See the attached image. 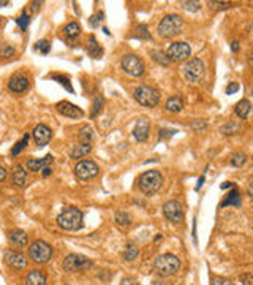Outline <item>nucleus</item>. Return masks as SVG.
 Masks as SVG:
<instances>
[{
  "label": "nucleus",
  "instance_id": "nucleus-25",
  "mask_svg": "<svg viewBox=\"0 0 253 285\" xmlns=\"http://www.w3.org/2000/svg\"><path fill=\"white\" fill-rule=\"evenodd\" d=\"M90 150H92L90 144H78V146H74L72 149V152H70V157H72V159H74V160L76 159H82V157L89 155Z\"/></svg>",
  "mask_w": 253,
  "mask_h": 285
},
{
  "label": "nucleus",
  "instance_id": "nucleus-32",
  "mask_svg": "<svg viewBox=\"0 0 253 285\" xmlns=\"http://www.w3.org/2000/svg\"><path fill=\"white\" fill-rule=\"evenodd\" d=\"M116 224L119 226H128L132 224V217L127 212H117L116 214Z\"/></svg>",
  "mask_w": 253,
  "mask_h": 285
},
{
  "label": "nucleus",
  "instance_id": "nucleus-33",
  "mask_svg": "<svg viewBox=\"0 0 253 285\" xmlns=\"http://www.w3.org/2000/svg\"><path fill=\"white\" fill-rule=\"evenodd\" d=\"M150 56H152V59H154L155 62H158V63H162V65H169V59L166 57V54H164V52H162V51H152Z\"/></svg>",
  "mask_w": 253,
  "mask_h": 285
},
{
  "label": "nucleus",
  "instance_id": "nucleus-17",
  "mask_svg": "<svg viewBox=\"0 0 253 285\" xmlns=\"http://www.w3.org/2000/svg\"><path fill=\"white\" fill-rule=\"evenodd\" d=\"M49 164H52V155H46L45 159H29L26 168L32 173H40V171H43L45 168H48Z\"/></svg>",
  "mask_w": 253,
  "mask_h": 285
},
{
  "label": "nucleus",
  "instance_id": "nucleus-55",
  "mask_svg": "<svg viewBox=\"0 0 253 285\" xmlns=\"http://www.w3.org/2000/svg\"><path fill=\"white\" fill-rule=\"evenodd\" d=\"M0 26H2V21H0Z\"/></svg>",
  "mask_w": 253,
  "mask_h": 285
},
{
  "label": "nucleus",
  "instance_id": "nucleus-22",
  "mask_svg": "<svg viewBox=\"0 0 253 285\" xmlns=\"http://www.w3.org/2000/svg\"><path fill=\"white\" fill-rule=\"evenodd\" d=\"M240 205H242V200H240V194H239L238 189H233L228 194L226 198L222 201V206H236V208H239Z\"/></svg>",
  "mask_w": 253,
  "mask_h": 285
},
{
  "label": "nucleus",
  "instance_id": "nucleus-31",
  "mask_svg": "<svg viewBox=\"0 0 253 285\" xmlns=\"http://www.w3.org/2000/svg\"><path fill=\"white\" fill-rule=\"evenodd\" d=\"M29 138H30V136H29L27 133H26V135L22 136V138L19 139V141L16 143V146H15L13 149H11V155H17V154H21V150L27 146V143H29Z\"/></svg>",
  "mask_w": 253,
  "mask_h": 285
},
{
  "label": "nucleus",
  "instance_id": "nucleus-12",
  "mask_svg": "<svg viewBox=\"0 0 253 285\" xmlns=\"http://www.w3.org/2000/svg\"><path fill=\"white\" fill-rule=\"evenodd\" d=\"M163 214L169 222L173 224H180L184 220V209H182V205L179 201L171 200L168 203H164L163 206Z\"/></svg>",
  "mask_w": 253,
  "mask_h": 285
},
{
  "label": "nucleus",
  "instance_id": "nucleus-34",
  "mask_svg": "<svg viewBox=\"0 0 253 285\" xmlns=\"http://www.w3.org/2000/svg\"><path fill=\"white\" fill-rule=\"evenodd\" d=\"M103 97L102 95H97L95 97V100H93V109L90 111V118H97V114L102 111V108H103Z\"/></svg>",
  "mask_w": 253,
  "mask_h": 285
},
{
  "label": "nucleus",
  "instance_id": "nucleus-54",
  "mask_svg": "<svg viewBox=\"0 0 253 285\" xmlns=\"http://www.w3.org/2000/svg\"><path fill=\"white\" fill-rule=\"evenodd\" d=\"M150 285H169V284H166V282H162V281H155V282H152Z\"/></svg>",
  "mask_w": 253,
  "mask_h": 285
},
{
  "label": "nucleus",
  "instance_id": "nucleus-16",
  "mask_svg": "<svg viewBox=\"0 0 253 285\" xmlns=\"http://www.w3.org/2000/svg\"><path fill=\"white\" fill-rule=\"evenodd\" d=\"M33 139H35V143H37V146H46L49 141H51V138H52V132L48 125H45V124H40L37 125L33 129Z\"/></svg>",
  "mask_w": 253,
  "mask_h": 285
},
{
  "label": "nucleus",
  "instance_id": "nucleus-24",
  "mask_svg": "<svg viewBox=\"0 0 253 285\" xmlns=\"http://www.w3.org/2000/svg\"><path fill=\"white\" fill-rule=\"evenodd\" d=\"M87 52H89V56L93 57V59H100L103 56V48L97 43L95 37H90L89 43H87Z\"/></svg>",
  "mask_w": 253,
  "mask_h": 285
},
{
  "label": "nucleus",
  "instance_id": "nucleus-36",
  "mask_svg": "<svg viewBox=\"0 0 253 285\" xmlns=\"http://www.w3.org/2000/svg\"><path fill=\"white\" fill-rule=\"evenodd\" d=\"M35 51L41 52V54H49L51 51V43L48 40H40V42L35 45Z\"/></svg>",
  "mask_w": 253,
  "mask_h": 285
},
{
  "label": "nucleus",
  "instance_id": "nucleus-4",
  "mask_svg": "<svg viewBox=\"0 0 253 285\" xmlns=\"http://www.w3.org/2000/svg\"><path fill=\"white\" fill-rule=\"evenodd\" d=\"M163 185V176L158 171H146L138 179V187L146 195L157 194Z\"/></svg>",
  "mask_w": 253,
  "mask_h": 285
},
{
  "label": "nucleus",
  "instance_id": "nucleus-52",
  "mask_svg": "<svg viewBox=\"0 0 253 285\" xmlns=\"http://www.w3.org/2000/svg\"><path fill=\"white\" fill-rule=\"evenodd\" d=\"M233 182H225V184H222V189H228V187H233Z\"/></svg>",
  "mask_w": 253,
  "mask_h": 285
},
{
  "label": "nucleus",
  "instance_id": "nucleus-26",
  "mask_svg": "<svg viewBox=\"0 0 253 285\" xmlns=\"http://www.w3.org/2000/svg\"><path fill=\"white\" fill-rule=\"evenodd\" d=\"M184 108V100L180 97H171L166 102V109L169 113H179Z\"/></svg>",
  "mask_w": 253,
  "mask_h": 285
},
{
  "label": "nucleus",
  "instance_id": "nucleus-48",
  "mask_svg": "<svg viewBox=\"0 0 253 285\" xmlns=\"http://www.w3.org/2000/svg\"><path fill=\"white\" fill-rule=\"evenodd\" d=\"M5 178H7V170H5L3 165H0V182H3Z\"/></svg>",
  "mask_w": 253,
  "mask_h": 285
},
{
  "label": "nucleus",
  "instance_id": "nucleus-37",
  "mask_svg": "<svg viewBox=\"0 0 253 285\" xmlns=\"http://www.w3.org/2000/svg\"><path fill=\"white\" fill-rule=\"evenodd\" d=\"M48 78H52V79L59 81V83H60L62 86H65V89H67L68 92H73V87H72V84H70L68 78H65V76H59V75H49Z\"/></svg>",
  "mask_w": 253,
  "mask_h": 285
},
{
  "label": "nucleus",
  "instance_id": "nucleus-11",
  "mask_svg": "<svg viewBox=\"0 0 253 285\" xmlns=\"http://www.w3.org/2000/svg\"><path fill=\"white\" fill-rule=\"evenodd\" d=\"M100 168L95 162L92 160H82L78 165L74 166V174L76 178L82 179V181H89V179H93L95 176H98Z\"/></svg>",
  "mask_w": 253,
  "mask_h": 285
},
{
  "label": "nucleus",
  "instance_id": "nucleus-42",
  "mask_svg": "<svg viewBox=\"0 0 253 285\" xmlns=\"http://www.w3.org/2000/svg\"><path fill=\"white\" fill-rule=\"evenodd\" d=\"M102 19H103V13H97V15H93L92 17H90V26L92 27H97L100 22H102Z\"/></svg>",
  "mask_w": 253,
  "mask_h": 285
},
{
  "label": "nucleus",
  "instance_id": "nucleus-47",
  "mask_svg": "<svg viewBox=\"0 0 253 285\" xmlns=\"http://www.w3.org/2000/svg\"><path fill=\"white\" fill-rule=\"evenodd\" d=\"M120 285H139L134 279H132V277H127V279H123L122 281V284Z\"/></svg>",
  "mask_w": 253,
  "mask_h": 285
},
{
  "label": "nucleus",
  "instance_id": "nucleus-8",
  "mask_svg": "<svg viewBox=\"0 0 253 285\" xmlns=\"http://www.w3.org/2000/svg\"><path fill=\"white\" fill-rule=\"evenodd\" d=\"M92 265H93L92 260L81 254H70L68 257L63 260V270L68 272L87 270V268H90Z\"/></svg>",
  "mask_w": 253,
  "mask_h": 285
},
{
  "label": "nucleus",
  "instance_id": "nucleus-3",
  "mask_svg": "<svg viewBox=\"0 0 253 285\" xmlns=\"http://www.w3.org/2000/svg\"><path fill=\"white\" fill-rule=\"evenodd\" d=\"M184 27V19L179 15H168L158 24V35L163 38H173L179 35Z\"/></svg>",
  "mask_w": 253,
  "mask_h": 285
},
{
  "label": "nucleus",
  "instance_id": "nucleus-39",
  "mask_svg": "<svg viewBox=\"0 0 253 285\" xmlns=\"http://www.w3.org/2000/svg\"><path fill=\"white\" fill-rule=\"evenodd\" d=\"M180 5L187 11H198L199 8H201V3L199 2H180Z\"/></svg>",
  "mask_w": 253,
  "mask_h": 285
},
{
  "label": "nucleus",
  "instance_id": "nucleus-18",
  "mask_svg": "<svg viewBox=\"0 0 253 285\" xmlns=\"http://www.w3.org/2000/svg\"><path fill=\"white\" fill-rule=\"evenodd\" d=\"M149 130H150V124L147 119H139L134 125L133 130V136L136 141H146L147 136H149Z\"/></svg>",
  "mask_w": 253,
  "mask_h": 285
},
{
  "label": "nucleus",
  "instance_id": "nucleus-43",
  "mask_svg": "<svg viewBox=\"0 0 253 285\" xmlns=\"http://www.w3.org/2000/svg\"><path fill=\"white\" fill-rule=\"evenodd\" d=\"M240 281H242L244 285H253V276L250 272H245L244 276H240Z\"/></svg>",
  "mask_w": 253,
  "mask_h": 285
},
{
  "label": "nucleus",
  "instance_id": "nucleus-9",
  "mask_svg": "<svg viewBox=\"0 0 253 285\" xmlns=\"http://www.w3.org/2000/svg\"><path fill=\"white\" fill-rule=\"evenodd\" d=\"M192 56V48L190 45H187L185 42H176L168 48L166 57L169 59V62H184L188 57Z\"/></svg>",
  "mask_w": 253,
  "mask_h": 285
},
{
  "label": "nucleus",
  "instance_id": "nucleus-46",
  "mask_svg": "<svg viewBox=\"0 0 253 285\" xmlns=\"http://www.w3.org/2000/svg\"><path fill=\"white\" fill-rule=\"evenodd\" d=\"M210 5H214V7H217V8H229V5L231 3H228V2H210Z\"/></svg>",
  "mask_w": 253,
  "mask_h": 285
},
{
  "label": "nucleus",
  "instance_id": "nucleus-29",
  "mask_svg": "<svg viewBox=\"0 0 253 285\" xmlns=\"http://www.w3.org/2000/svg\"><path fill=\"white\" fill-rule=\"evenodd\" d=\"M16 54V51L13 46H10L8 43H0V59H10Z\"/></svg>",
  "mask_w": 253,
  "mask_h": 285
},
{
  "label": "nucleus",
  "instance_id": "nucleus-23",
  "mask_svg": "<svg viewBox=\"0 0 253 285\" xmlns=\"http://www.w3.org/2000/svg\"><path fill=\"white\" fill-rule=\"evenodd\" d=\"M250 109H252V103L249 100H240L236 105V108H234V113H236L238 118L247 119L249 118V114H250Z\"/></svg>",
  "mask_w": 253,
  "mask_h": 285
},
{
  "label": "nucleus",
  "instance_id": "nucleus-14",
  "mask_svg": "<svg viewBox=\"0 0 253 285\" xmlns=\"http://www.w3.org/2000/svg\"><path fill=\"white\" fill-rule=\"evenodd\" d=\"M29 86H30L29 78L24 76V75H21V73H16L10 78L8 89L11 92H15V94H22V92H26L29 89Z\"/></svg>",
  "mask_w": 253,
  "mask_h": 285
},
{
  "label": "nucleus",
  "instance_id": "nucleus-38",
  "mask_svg": "<svg viewBox=\"0 0 253 285\" xmlns=\"http://www.w3.org/2000/svg\"><path fill=\"white\" fill-rule=\"evenodd\" d=\"M238 132H239V125L231 124V122H229L228 125L222 127V133H225V135H236Z\"/></svg>",
  "mask_w": 253,
  "mask_h": 285
},
{
  "label": "nucleus",
  "instance_id": "nucleus-45",
  "mask_svg": "<svg viewBox=\"0 0 253 285\" xmlns=\"http://www.w3.org/2000/svg\"><path fill=\"white\" fill-rule=\"evenodd\" d=\"M138 32H139V35H141L143 38H147V40L150 38V35L147 33V27H146V26H139V27H138Z\"/></svg>",
  "mask_w": 253,
  "mask_h": 285
},
{
  "label": "nucleus",
  "instance_id": "nucleus-2",
  "mask_svg": "<svg viewBox=\"0 0 253 285\" xmlns=\"http://www.w3.org/2000/svg\"><path fill=\"white\" fill-rule=\"evenodd\" d=\"M57 225L63 230L74 231L82 226V212L76 208H67L59 214Z\"/></svg>",
  "mask_w": 253,
  "mask_h": 285
},
{
  "label": "nucleus",
  "instance_id": "nucleus-51",
  "mask_svg": "<svg viewBox=\"0 0 253 285\" xmlns=\"http://www.w3.org/2000/svg\"><path fill=\"white\" fill-rule=\"evenodd\" d=\"M203 182H204V176H201V178H199V181H198V185H196V190H199V189H201Z\"/></svg>",
  "mask_w": 253,
  "mask_h": 285
},
{
  "label": "nucleus",
  "instance_id": "nucleus-21",
  "mask_svg": "<svg viewBox=\"0 0 253 285\" xmlns=\"http://www.w3.org/2000/svg\"><path fill=\"white\" fill-rule=\"evenodd\" d=\"M26 285H46V276L41 271H30L26 277Z\"/></svg>",
  "mask_w": 253,
  "mask_h": 285
},
{
  "label": "nucleus",
  "instance_id": "nucleus-35",
  "mask_svg": "<svg viewBox=\"0 0 253 285\" xmlns=\"http://www.w3.org/2000/svg\"><path fill=\"white\" fill-rule=\"evenodd\" d=\"M245 162H247V155L244 152H236L233 155V159H231V165L239 168V166H244Z\"/></svg>",
  "mask_w": 253,
  "mask_h": 285
},
{
  "label": "nucleus",
  "instance_id": "nucleus-30",
  "mask_svg": "<svg viewBox=\"0 0 253 285\" xmlns=\"http://www.w3.org/2000/svg\"><path fill=\"white\" fill-rule=\"evenodd\" d=\"M138 254H139V249L134 246V244H128L125 252H123V258H125L127 261H132L138 257Z\"/></svg>",
  "mask_w": 253,
  "mask_h": 285
},
{
  "label": "nucleus",
  "instance_id": "nucleus-27",
  "mask_svg": "<svg viewBox=\"0 0 253 285\" xmlns=\"http://www.w3.org/2000/svg\"><path fill=\"white\" fill-rule=\"evenodd\" d=\"M81 33V26L78 22H70L65 27H63V35L67 38H76Z\"/></svg>",
  "mask_w": 253,
  "mask_h": 285
},
{
  "label": "nucleus",
  "instance_id": "nucleus-40",
  "mask_svg": "<svg viewBox=\"0 0 253 285\" xmlns=\"http://www.w3.org/2000/svg\"><path fill=\"white\" fill-rule=\"evenodd\" d=\"M17 24H19V27L22 29V30H26V29L29 27V24H30V16L24 13L21 17H17Z\"/></svg>",
  "mask_w": 253,
  "mask_h": 285
},
{
  "label": "nucleus",
  "instance_id": "nucleus-6",
  "mask_svg": "<svg viewBox=\"0 0 253 285\" xmlns=\"http://www.w3.org/2000/svg\"><path fill=\"white\" fill-rule=\"evenodd\" d=\"M134 98L139 105L147 108H154L160 102V92H158L155 87L150 86H139L134 89Z\"/></svg>",
  "mask_w": 253,
  "mask_h": 285
},
{
  "label": "nucleus",
  "instance_id": "nucleus-53",
  "mask_svg": "<svg viewBox=\"0 0 253 285\" xmlns=\"http://www.w3.org/2000/svg\"><path fill=\"white\" fill-rule=\"evenodd\" d=\"M8 3H10L8 0H0V8H2V7H7Z\"/></svg>",
  "mask_w": 253,
  "mask_h": 285
},
{
  "label": "nucleus",
  "instance_id": "nucleus-20",
  "mask_svg": "<svg viewBox=\"0 0 253 285\" xmlns=\"http://www.w3.org/2000/svg\"><path fill=\"white\" fill-rule=\"evenodd\" d=\"M11 182H13L15 185H17V187H22V185L27 182V173L21 165L15 166L13 176H11Z\"/></svg>",
  "mask_w": 253,
  "mask_h": 285
},
{
  "label": "nucleus",
  "instance_id": "nucleus-44",
  "mask_svg": "<svg viewBox=\"0 0 253 285\" xmlns=\"http://www.w3.org/2000/svg\"><path fill=\"white\" fill-rule=\"evenodd\" d=\"M238 90H239V84L238 83H231L226 87V94L228 95H231V94H234V92H238Z\"/></svg>",
  "mask_w": 253,
  "mask_h": 285
},
{
  "label": "nucleus",
  "instance_id": "nucleus-13",
  "mask_svg": "<svg viewBox=\"0 0 253 285\" xmlns=\"http://www.w3.org/2000/svg\"><path fill=\"white\" fill-rule=\"evenodd\" d=\"M5 261L13 271H21L27 266V258L24 254L16 251H7L5 252Z\"/></svg>",
  "mask_w": 253,
  "mask_h": 285
},
{
  "label": "nucleus",
  "instance_id": "nucleus-28",
  "mask_svg": "<svg viewBox=\"0 0 253 285\" xmlns=\"http://www.w3.org/2000/svg\"><path fill=\"white\" fill-rule=\"evenodd\" d=\"M92 136H93V130L90 129L89 125H84V127H82V129L79 130L78 139L81 141V144H90Z\"/></svg>",
  "mask_w": 253,
  "mask_h": 285
},
{
  "label": "nucleus",
  "instance_id": "nucleus-15",
  "mask_svg": "<svg viewBox=\"0 0 253 285\" xmlns=\"http://www.w3.org/2000/svg\"><path fill=\"white\" fill-rule=\"evenodd\" d=\"M56 108L62 116H67V118H72V119H81L82 116H84V113H82V109L79 106H76V105L70 102H59Z\"/></svg>",
  "mask_w": 253,
  "mask_h": 285
},
{
  "label": "nucleus",
  "instance_id": "nucleus-50",
  "mask_svg": "<svg viewBox=\"0 0 253 285\" xmlns=\"http://www.w3.org/2000/svg\"><path fill=\"white\" fill-rule=\"evenodd\" d=\"M41 173H43V174H45V176H49V174L52 173V170H51V166H48V168H45V170H43V171H41Z\"/></svg>",
  "mask_w": 253,
  "mask_h": 285
},
{
  "label": "nucleus",
  "instance_id": "nucleus-7",
  "mask_svg": "<svg viewBox=\"0 0 253 285\" xmlns=\"http://www.w3.org/2000/svg\"><path fill=\"white\" fill-rule=\"evenodd\" d=\"M122 68H123V72L132 75V76H134V78L143 76L146 72L144 60L134 54H128V56L122 57Z\"/></svg>",
  "mask_w": 253,
  "mask_h": 285
},
{
  "label": "nucleus",
  "instance_id": "nucleus-41",
  "mask_svg": "<svg viewBox=\"0 0 253 285\" xmlns=\"http://www.w3.org/2000/svg\"><path fill=\"white\" fill-rule=\"evenodd\" d=\"M212 285H234L233 281H229L226 277H220V276H215L212 277Z\"/></svg>",
  "mask_w": 253,
  "mask_h": 285
},
{
  "label": "nucleus",
  "instance_id": "nucleus-19",
  "mask_svg": "<svg viewBox=\"0 0 253 285\" xmlns=\"http://www.w3.org/2000/svg\"><path fill=\"white\" fill-rule=\"evenodd\" d=\"M8 240L15 247H26L29 242V236L22 230H11L8 233Z\"/></svg>",
  "mask_w": 253,
  "mask_h": 285
},
{
  "label": "nucleus",
  "instance_id": "nucleus-10",
  "mask_svg": "<svg viewBox=\"0 0 253 285\" xmlns=\"http://www.w3.org/2000/svg\"><path fill=\"white\" fill-rule=\"evenodd\" d=\"M184 76L188 83H198L204 76V63L201 59H190L184 65Z\"/></svg>",
  "mask_w": 253,
  "mask_h": 285
},
{
  "label": "nucleus",
  "instance_id": "nucleus-5",
  "mask_svg": "<svg viewBox=\"0 0 253 285\" xmlns=\"http://www.w3.org/2000/svg\"><path fill=\"white\" fill-rule=\"evenodd\" d=\"M29 257H30L35 263L45 265V263H48L52 257V247L48 242L37 240L30 244V247H29Z\"/></svg>",
  "mask_w": 253,
  "mask_h": 285
},
{
  "label": "nucleus",
  "instance_id": "nucleus-49",
  "mask_svg": "<svg viewBox=\"0 0 253 285\" xmlns=\"http://www.w3.org/2000/svg\"><path fill=\"white\" fill-rule=\"evenodd\" d=\"M231 49H233L234 52H238V51H239V43H238V42H233V43H231Z\"/></svg>",
  "mask_w": 253,
  "mask_h": 285
},
{
  "label": "nucleus",
  "instance_id": "nucleus-1",
  "mask_svg": "<svg viewBox=\"0 0 253 285\" xmlns=\"http://www.w3.org/2000/svg\"><path fill=\"white\" fill-rule=\"evenodd\" d=\"M179 268H180V260L173 254L160 255V257L154 261V271L162 277H169L176 274Z\"/></svg>",
  "mask_w": 253,
  "mask_h": 285
}]
</instances>
